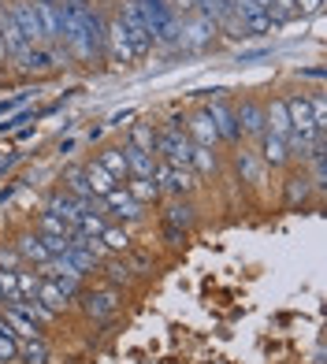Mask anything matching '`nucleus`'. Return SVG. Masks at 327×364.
I'll return each mask as SVG.
<instances>
[{
    "label": "nucleus",
    "mask_w": 327,
    "mask_h": 364,
    "mask_svg": "<svg viewBox=\"0 0 327 364\" xmlns=\"http://www.w3.org/2000/svg\"><path fill=\"white\" fill-rule=\"evenodd\" d=\"M164 238H168V245H183L186 230H178V227H171V223H164Z\"/></svg>",
    "instance_id": "de8ad7c7"
},
{
    "label": "nucleus",
    "mask_w": 327,
    "mask_h": 364,
    "mask_svg": "<svg viewBox=\"0 0 327 364\" xmlns=\"http://www.w3.org/2000/svg\"><path fill=\"white\" fill-rule=\"evenodd\" d=\"M15 353H19V338L11 331H0V364H11Z\"/></svg>",
    "instance_id": "58836bf2"
},
{
    "label": "nucleus",
    "mask_w": 327,
    "mask_h": 364,
    "mask_svg": "<svg viewBox=\"0 0 327 364\" xmlns=\"http://www.w3.org/2000/svg\"><path fill=\"white\" fill-rule=\"evenodd\" d=\"M34 230H38V235H53V238H68V235H71V227L63 223L60 216H53V212H41L38 223H34Z\"/></svg>",
    "instance_id": "72a5a7b5"
},
{
    "label": "nucleus",
    "mask_w": 327,
    "mask_h": 364,
    "mask_svg": "<svg viewBox=\"0 0 327 364\" xmlns=\"http://www.w3.org/2000/svg\"><path fill=\"white\" fill-rule=\"evenodd\" d=\"M0 309H4V294H0Z\"/></svg>",
    "instance_id": "5fc2aeb1"
},
{
    "label": "nucleus",
    "mask_w": 327,
    "mask_h": 364,
    "mask_svg": "<svg viewBox=\"0 0 327 364\" xmlns=\"http://www.w3.org/2000/svg\"><path fill=\"white\" fill-rule=\"evenodd\" d=\"M15 160H19V153H11V156H4V160H0V175H4V171L11 168V164H15Z\"/></svg>",
    "instance_id": "603ef678"
},
{
    "label": "nucleus",
    "mask_w": 327,
    "mask_h": 364,
    "mask_svg": "<svg viewBox=\"0 0 327 364\" xmlns=\"http://www.w3.org/2000/svg\"><path fill=\"white\" fill-rule=\"evenodd\" d=\"M0 294H4V305H19V287H15V272H4L0 268Z\"/></svg>",
    "instance_id": "4c0bfd02"
},
{
    "label": "nucleus",
    "mask_w": 327,
    "mask_h": 364,
    "mask_svg": "<svg viewBox=\"0 0 327 364\" xmlns=\"http://www.w3.org/2000/svg\"><path fill=\"white\" fill-rule=\"evenodd\" d=\"M53 283L60 287V294L68 297V301H75V297L82 294V279H75V275H56Z\"/></svg>",
    "instance_id": "ea45409f"
},
{
    "label": "nucleus",
    "mask_w": 327,
    "mask_h": 364,
    "mask_svg": "<svg viewBox=\"0 0 327 364\" xmlns=\"http://www.w3.org/2000/svg\"><path fill=\"white\" fill-rule=\"evenodd\" d=\"M190 168L198 171V178L212 175L216 171V149H201V145H193V156H190Z\"/></svg>",
    "instance_id": "f704fd0d"
},
{
    "label": "nucleus",
    "mask_w": 327,
    "mask_h": 364,
    "mask_svg": "<svg viewBox=\"0 0 327 364\" xmlns=\"http://www.w3.org/2000/svg\"><path fill=\"white\" fill-rule=\"evenodd\" d=\"M104 53H108V63H116V68H134V53H130L127 26L119 15H112L104 23Z\"/></svg>",
    "instance_id": "39448f33"
},
{
    "label": "nucleus",
    "mask_w": 327,
    "mask_h": 364,
    "mask_svg": "<svg viewBox=\"0 0 327 364\" xmlns=\"http://www.w3.org/2000/svg\"><path fill=\"white\" fill-rule=\"evenodd\" d=\"M309 105H313V130H323L327 134V105H323V97H309Z\"/></svg>",
    "instance_id": "a19ab883"
},
{
    "label": "nucleus",
    "mask_w": 327,
    "mask_h": 364,
    "mask_svg": "<svg viewBox=\"0 0 327 364\" xmlns=\"http://www.w3.org/2000/svg\"><path fill=\"white\" fill-rule=\"evenodd\" d=\"M97 164L116 178V182H127L130 171H127V156H123V145H104L101 153H97Z\"/></svg>",
    "instance_id": "aec40b11"
},
{
    "label": "nucleus",
    "mask_w": 327,
    "mask_h": 364,
    "mask_svg": "<svg viewBox=\"0 0 327 364\" xmlns=\"http://www.w3.org/2000/svg\"><path fill=\"white\" fill-rule=\"evenodd\" d=\"M97 201H101V205H97V208H101L104 216H108V212H112V216H119V220H127V223H138V220L145 216V205H138L134 197H130V193L123 190V186H116V190H108L104 197H97Z\"/></svg>",
    "instance_id": "0eeeda50"
},
{
    "label": "nucleus",
    "mask_w": 327,
    "mask_h": 364,
    "mask_svg": "<svg viewBox=\"0 0 327 364\" xmlns=\"http://www.w3.org/2000/svg\"><path fill=\"white\" fill-rule=\"evenodd\" d=\"M264 127H268V134H275V138H286L290 134V115H286L283 97H275V101L264 105Z\"/></svg>",
    "instance_id": "5701e85b"
},
{
    "label": "nucleus",
    "mask_w": 327,
    "mask_h": 364,
    "mask_svg": "<svg viewBox=\"0 0 327 364\" xmlns=\"http://www.w3.org/2000/svg\"><path fill=\"white\" fill-rule=\"evenodd\" d=\"M97 272H104V279H108L112 287H119V283H130V279H134V272H130L127 257H119V253L104 257L101 264H97Z\"/></svg>",
    "instance_id": "393cba45"
},
{
    "label": "nucleus",
    "mask_w": 327,
    "mask_h": 364,
    "mask_svg": "<svg viewBox=\"0 0 327 364\" xmlns=\"http://www.w3.org/2000/svg\"><path fill=\"white\" fill-rule=\"evenodd\" d=\"M0 60H8V53H4V41H0Z\"/></svg>",
    "instance_id": "864d4df0"
},
{
    "label": "nucleus",
    "mask_w": 327,
    "mask_h": 364,
    "mask_svg": "<svg viewBox=\"0 0 327 364\" xmlns=\"http://www.w3.org/2000/svg\"><path fill=\"white\" fill-rule=\"evenodd\" d=\"M101 245H104L108 253H119V257H123V253L130 250V230H127V227H112V223H108V227L101 230Z\"/></svg>",
    "instance_id": "7c9ffc66"
},
{
    "label": "nucleus",
    "mask_w": 327,
    "mask_h": 364,
    "mask_svg": "<svg viewBox=\"0 0 327 364\" xmlns=\"http://www.w3.org/2000/svg\"><path fill=\"white\" fill-rule=\"evenodd\" d=\"M205 112H208L212 127H216L220 141H227V145H238V141H242V130H238V119H235V108L227 105L223 97H216V101H208V105H205Z\"/></svg>",
    "instance_id": "6e6552de"
},
{
    "label": "nucleus",
    "mask_w": 327,
    "mask_h": 364,
    "mask_svg": "<svg viewBox=\"0 0 327 364\" xmlns=\"http://www.w3.org/2000/svg\"><path fill=\"white\" fill-rule=\"evenodd\" d=\"M8 15L15 19V26L23 30V38L34 45V48L45 41V30H41V19H38L34 0H11V4H8Z\"/></svg>",
    "instance_id": "1a4fd4ad"
},
{
    "label": "nucleus",
    "mask_w": 327,
    "mask_h": 364,
    "mask_svg": "<svg viewBox=\"0 0 327 364\" xmlns=\"http://www.w3.org/2000/svg\"><path fill=\"white\" fill-rule=\"evenodd\" d=\"M60 182H63V190H68V193L78 197V201H97L93 190H90V178H86V164H71V168L60 175Z\"/></svg>",
    "instance_id": "f3484780"
},
{
    "label": "nucleus",
    "mask_w": 327,
    "mask_h": 364,
    "mask_svg": "<svg viewBox=\"0 0 327 364\" xmlns=\"http://www.w3.org/2000/svg\"><path fill=\"white\" fill-rule=\"evenodd\" d=\"M123 156H127L130 178H153V171H156V156H153V153H141V149H134V145L123 141Z\"/></svg>",
    "instance_id": "6ab92c4d"
},
{
    "label": "nucleus",
    "mask_w": 327,
    "mask_h": 364,
    "mask_svg": "<svg viewBox=\"0 0 327 364\" xmlns=\"http://www.w3.org/2000/svg\"><path fill=\"white\" fill-rule=\"evenodd\" d=\"M164 223H171L178 230H190L193 223H198V208H193L186 197H171V205L164 208Z\"/></svg>",
    "instance_id": "a211bd4d"
},
{
    "label": "nucleus",
    "mask_w": 327,
    "mask_h": 364,
    "mask_svg": "<svg viewBox=\"0 0 327 364\" xmlns=\"http://www.w3.org/2000/svg\"><path fill=\"white\" fill-rule=\"evenodd\" d=\"M82 309H86L90 320H108L112 312L119 309V290H93V294H82Z\"/></svg>",
    "instance_id": "9d476101"
},
{
    "label": "nucleus",
    "mask_w": 327,
    "mask_h": 364,
    "mask_svg": "<svg viewBox=\"0 0 327 364\" xmlns=\"http://www.w3.org/2000/svg\"><path fill=\"white\" fill-rule=\"evenodd\" d=\"M30 101H34V90H19L15 97H4V101H0V119L11 115V112H19V108H26Z\"/></svg>",
    "instance_id": "c9c22d12"
},
{
    "label": "nucleus",
    "mask_w": 327,
    "mask_h": 364,
    "mask_svg": "<svg viewBox=\"0 0 327 364\" xmlns=\"http://www.w3.org/2000/svg\"><path fill=\"white\" fill-rule=\"evenodd\" d=\"M30 115H34V119H38V112L34 108H19V112H11V115H4V123H0V134H11V130H19L26 119H30Z\"/></svg>",
    "instance_id": "e433bc0d"
},
{
    "label": "nucleus",
    "mask_w": 327,
    "mask_h": 364,
    "mask_svg": "<svg viewBox=\"0 0 327 364\" xmlns=\"http://www.w3.org/2000/svg\"><path fill=\"white\" fill-rule=\"evenodd\" d=\"M45 4H60V0H45Z\"/></svg>",
    "instance_id": "6e6d98bb"
},
{
    "label": "nucleus",
    "mask_w": 327,
    "mask_h": 364,
    "mask_svg": "<svg viewBox=\"0 0 327 364\" xmlns=\"http://www.w3.org/2000/svg\"><path fill=\"white\" fill-rule=\"evenodd\" d=\"M216 23L208 19V15L193 11V15H183L178 19V45L186 48V53H201V48H208L212 41H216Z\"/></svg>",
    "instance_id": "7ed1b4c3"
},
{
    "label": "nucleus",
    "mask_w": 327,
    "mask_h": 364,
    "mask_svg": "<svg viewBox=\"0 0 327 364\" xmlns=\"http://www.w3.org/2000/svg\"><path fill=\"white\" fill-rule=\"evenodd\" d=\"M235 119H238V130L245 138H260L264 134V105H257V101H242L235 108Z\"/></svg>",
    "instance_id": "f8f14e48"
},
{
    "label": "nucleus",
    "mask_w": 327,
    "mask_h": 364,
    "mask_svg": "<svg viewBox=\"0 0 327 364\" xmlns=\"http://www.w3.org/2000/svg\"><path fill=\"white\" fill-rule=\"evenodd\" d=\"M286 115H290V130H313V105H309L305 93H290L283 97Z\"/></svg>",
    "instance_id": "dca6fc26"
},
{
    "label": "nucleus",
    "mask_w": 327,
    "mask_h": 364,
    "mask_svg": "<svg viewBox=\"0 0 327 364\" xmlns=\"http://www.w3.org/2000/svg\"><path fill=\"white\" fill-rule=\"evenodd\" d=\"M130 119H138V112L134 108H123V112H116L108 119V127H116V130H123V127H130Z\"/></svg>",
    "instance_id": "49530a36"
},
{
    "label": "nucleus",
    "mask_w": 327,
    "mask_h": 364,
    "mask_svg": "<svg viewBox=\"0 0 327 364\" xmlns=\"http://www.w3.org/2000/svg\"><path fill=\"white\" fill-rule=\"evenodd\" d=\"M294 11H298V15H320L323 0H294Z\"/></svg>",
    "instance_id": "a18cd8bd"
},
{
    "label": "nucleus",
    "mask_w": 327,
    "mask_h": 364,
    "mask_svg": "<svg viewBox=\"0 0 327 364\" xmlns=\"http://www.w3.org/2000/svg\"><path fill=\"white\" fill-rule=\"evenodd\" d=\"M186 119L171 115L164 127H156V156L164 164H175V168H190V156H193V141L186 134Z\"/></svg>",
    "instance_id": "f257e3e1"
},
{
    "label": "nucleus",
    "mask_w": 327,
    "mask_h": 364,
    "mask_svg": "<svg viewBox=\"0 0 327 364\" xmlns=\"http://www.w3.org/2000/svg\"><path fill=\"white\" fill-rule=\"evenodd\" d=\"M38 8V19H41V30H45V41H60V4H45V0H34Z\"/></svg>",
    "instance_id": "a878e982"
},
{
    "label": "nucleus",
    "mask_w": 327,
    "mask_h": 364,
    "mask_svg": "<svg viewBox=\"0 0 327 364\" xmlns=\"http://www.w3.org/2000/svg\"><path fill=\"white\" fill-rule=\"evenodd\" d=\"M119 19H123V26H127V41H130V53H134V63L138 60H145L153 53V30H149V23H145V15H141V8H138V0H119Z\"/></svg>",
    "instance_id": "f03ea898"
},
{
    "label": "nucleus",
    "mask_w": 327,
    "mask_h": 364,
    "mask_svg": "<svg viewBox=\"0 0 327 364\" xmlns=\"http://www.w3.org/2000/svg\"><path fill=\"white\" fill-rule=\"evenodd\" d=\"M15 360H19V364H48V360H53V346H48L45 338H23Z\"/></svg>",
    "instance_id": "b1692460"
},
{
    "label": "nucleus",
    "mask_w": 327,
    "mask_h": 364,
    "mask_svg": "<svg viewBox=\"0 0 327 364\" xmlns=\"http://www.w3.org/2000/svg\"><path fill=\"white\" fill-rule=\"evenodd\" d=\"M0 268H4V272H15V268H23V257L15 253V245H11V250H4V245H0Z\"/></svg>",
    "instance_id": "37998d69"
},
{
    "label": "nucleus",
    "mask_w": 327,
    "mask_h": 364,
    "mask_svg": "<svg viewBox=\"0 0 327 364\" xmlns=\"http://www.w3.org/2000/svg\"><path fill=\"white\" fill-rule=\"evenodd\" d=\"M86 178H90V190H93V197H104L108 190H116V186H119V182L112 178V175L101 168V164H97V160H90V164H86Z\"/></svg>",
    "instance_id": "cd10ccee"
},
{
    "label": "nucleus",
    "mask_w": 327,
    "mask_h": 364,
    "mask_svg": "<svg viewBox=\"0 0 327 364\" xmlns=\"http://www.w3.org/2000/svg\"><path fill=\"white\" fill-rule=\"evenodd\" d=\"M298 75L301 78H313V82H323V68H301Z\"/></svg>",
    "instance_id": "8fccbe9b"
},
{
    "label": "nucleus",
    "mask_w": 327,
    "mask_h": 364,
    "mask_svg": "<svg viewBox=\"0 0 327 364\" xmlns=\"http://www.w3.org/2000/svg\"><path fill=\"white\" fill-rule=\"evenodd\" d=\"M0 312H4V323H8V331H11L15 338H41V327H38L34 320H30L26 312L11 309V305H4Z\"/></svg>",
    "instance_id": "412c9836"
},
{
    "label": "nucleus",
    "mask_w": 327,
    "mask_h": 364,
    "mask_svg": "<svg viewBox=\"0 0 327 364\" xmlns=\"http://www.w3.org/2000/svg\"><path fill=\"white\" fill-rule=\"evenodd\" d=\"M15 287H19L23 301H34L38 290H41V275L30 272V264H23V268H15Z\"/></svg>",
    "instance_id": "c756f323"
},
{
    "label": "nucleus",
    "mask_w": 327,
    "mask_h": 364,
    "mask_svg": "<svg viewBox=\"0 0 327 364\" xmlns=\"http://www.w3.org/2000/svg\"><path fill=\"white\" fill-rule=\"evenodd\" d=\"M90 208H97V201H78V197L68 193V190H53V193L45 197V212L60 216L68 227H75L82 220V212H90Z\"/></svg>",
    "instance_id": "423d86ee"
},
{
    "label": "nucleus",
    "mask_w": 327,
    "mask_h": 364,
    "mask_svg": "<svg viewBox=\"0 0 327 364\" xmlns=\"http://www.w3.org/2000/svg\"><path fill=\"white\" fill-rule=\"evenodd\" d=\"M0 8H4V4H0Z\"/></svg>",
    "instance_id": "4d7b16f0"
},
{
    "label": "nucleus",
    "mask_w": 327,
    "mask_h": 364,
    "mask_svg": "<svg viewBox=\"0 0 327 364\" xmlns=\"http://www.w3.org/2000/svg\"><path fill=\"white\" fill-rule=\"evenodd\" d=\"M127 145H134V149H141V153H153L156 156V127L149 119L130 123L127 127Z\"/></svg>",
    "instance_id": "4be33fe9"
},
{
    "label": "nucleus",
    "mask_w": 327,
    "mask_h": 364,
    "mask_svg": "<svg viewBox=\"0 0 327 364\" xmlns=\"http://www.w3.org/2000/svg\"><path fill=\"white\" fill-rule=\"evenodd\" d=\"M38 238L45 242L48 257H60V253H68V250H71V242H68V238H53V235H38Z\"/></svg>",
    "instance_id": "79ce46f5"
},
{
    "label": "nucleus",
    "mask_w": 327,
    "mask_h": 364,
    "mask_svg": "<svg viewBox=\"0 0 327 364\" xmlns=\"http://www.w3.org/2000/svg\"><path fill=\"white\" fill-rule=\"evenodd\" d=\"M38 301L45 305V309H53V312H63V309H68L71 301H68V297H63L60 294V287L53 283V279H41V290H38Z\"/></svg>",
    "instance_id": "473e14b6"
},
{
    "label": "nucleus",
    "mask_w": 327,
    "mask_h": 364,
    "mask_svg": "<svg viewBox=\"0 0 327 364\" xmlns=\"http://www.w3.org/2000/svg\"><path fill=\"white\" fill-rule=\"evenodd\" d=\"M11 309H19V312H26V316L30 320H34L41 331L48 327V323H56V316H60V312H53V309H45L41 301H38V297H34V301H19V305H11Z\"/></svg>",
    "instance_id": "2f4dec72"
},
{
    "label": "nucleus",
    "mask_w": 327,
    "mask_h": 364,
    "mask_svg": "<svg viewBox=\"0 0 327 364\" xmlns=\"http://www.w3.org/2000/svg\"><path fill=\"white\" fill-rule=\"evenodd\" d=\"M153 182L160 186V193H171V197H190L201 186V178H198L193 168H175V164H164V160L156 164Z\"/></svg>",
    "instance_id": "20e7f679"
},
{
    "label": "nucleus",
    "mask_w": 327,
    "mask_h": 364,
    "mask_svg": "<svg viewBox=\"0 0 327 364\" xmlns=\"http://www.w3.org/2000/svg\"><path fill=\"white\" fill-rule=\"evenodd\" d=\"M264 56H272V48H253V53H242L238 63H253V60H264Z\"/></svg>",
    "instance_id": "09e8293b"
},
{
    "label": "nucleus",
    "mask_w": 327,
    "mask_h": 364,
    "mask_svg": "<svg viewBox=\"0 0 327 364\" xmlns=\"http://www.w3.org/2000/svg\"><path fill=\"white\" fill-rule=\"evenodd\" d=\"M130 197H134L138 205H149V201H160V186L153 178H127V186H123Z\"/></svg>",
    "instance_id": "c85d7f7f"
},
{
    "label": "nucleus",
    "mask_w": 327,
    "mask_h": 364,
    "mask_svg": "<svg viewBox=\"0 0 327 364\" xmlns=\"http://www.w3.org/2000/svg\"><path fill=\"white\" fill-rule=\"evenodd\" d=\"M186 134H190L193 145H201V149H216V145H220V134H216V127H212V119H208L205 108L193 115V119H186Z\"/></svg>",
    "instance_id": "2eb2a0df"
},
{
    "label": "nucleus",
    "mask_w": 327,
    "mask_h": 364,
    "mask_svg": "<svg viewBox=\"0 0 327 364\" xmlns=\"http://www.w3.org/2000/svg\"><path fill=\"white\" fill-rule=\"evenodd\" d=\"M309 193H313V178H309L305 171L286 178V205H290V208L305 205V201H309Z\"/></svg>",
    "instance_id": "bb28decb"
},
{
    "label": "nucleus",
    "mask_w": 327,
    "mask_h": 364,
    "mask_svg": "<svg viewBox=\"0 0 327 364\" xmlns=\"http://www.w3.org/2000/svg\"><path fill=\"white\" fill-rule=\"evenodd\" d=\"M15 253L23 257V264H34V268H45L48 260V250H45V242L38 238V230H23L19 238H15Z\"/></svg>",
    "instance_id": "ddd939ff"
},
{
    "label": "nucleus",
    "mask_w": 327,
    "mask_h": 364,
    "mask_svg": "<svg viewBox=\"0 0 327 364\" xmlns=\"http://www.w3.org/2000/svg\"><path fill=\"white\" fill-rule=\"evenodd\" d=\"M168 8L175 11V19H183V15H193V11H198V0H168Z\"/></svg>",
    "instance_id": "c03bdc74"
},
{
    "label": "nucleus",
    "mask_w": 327,
    "mask_h": 364,
    "mask_svg": "<svg viewBox=\"0 0 327 364\" xmlns=\"http://www.w3.org/2000/svg\"><path fill=\"white\" fill-rule=\"evenodd\" d=\"M235 168L242 175V182H250V186H264V178H268V168L260 164V156L253 153V149H238L235 153Z\"/></svg>",
    "instance_id": "4468645a"
},
{
    "label": "nucleus",
    "mask_w": 327,
    "mask_h": 364,
    "mask_svg": "<svg viewBox=\"0 0 327 364\" xmlns=\"http://www.w3.org/2000/svg\"><path fill=\"white\" fill-rule=\"evenodd\" d=\"M11 197H15V182H11V186H4V190H0V205H8Z\"/></svg>",
    "instance_id": "3c124183"
},
{
    "label": "nucleus",
    "mask_w": 327,
    "mask_h": 364,
    "mask_svg": "<svg viewBox=\"0 0 327 364\" xmlns=\"http://www.w3.org/2000/svg\"><path fill=\"white\" fill-rule=\"evenodd\" d=\"M257 141H260V153H257V156H260V164H264V168L279 171V168H286V164L294 160L290 149H286V138H275V134H268V130H264Z\"/></svg>",
    "instance_id": "9b49d317"
}]
</instances>
